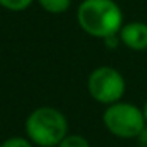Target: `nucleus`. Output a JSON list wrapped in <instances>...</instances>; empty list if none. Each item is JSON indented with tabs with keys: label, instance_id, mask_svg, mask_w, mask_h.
I'll use <instances>...</instances> for the list:
<instances>
[{
	"label": "nucleus",
	"instance_id": "f257e3e1",
	"mask_svg": "<svg viewBox=\"0 0 147 147\" xmlns=\"http://www.w3.org/2000/svg\"><path fill=\"white\" fill-rule=\"evenodd\" d=\"M76 18L84 32L101 40L117 35L123 26V14L114 0H82Z\"/></svg>",
	"mask_w": 147,
	"mask_h": 147
},
{
	"label": "nucleus",
	"instance_id": "f03ea898",
	"mask_svg": "<svg viewBox=\"0 0 147 147\" xmlns=\"http://www.w3.org/2000/svg\"><path fill=\"white\" fill-rule=\"evenodd\" d=\"M27 138L38 147H57L68 134L65 114L52 106L33 109L26 120Z\"/></svg>",
	"mask_w": 147,
	"mask_h": 147
},
{
	"label": "nucleus",
	"instance_id": "7ed1b4c3",
	"mask_svg": "<svg viewBox=\"0 0 147 147\" xmlns=\"http://www.w3.org/2000/svg\"><path fill=\"white\" fill-rule=\"evenodd\" d=\"M103 123L112 136L120 139H136L138 134L147 127L142 109L122 100L106 106L103 112Z\"/></svg>",
	"mask_w": 147,
	"mask_h": 147
},
{
	"label": "nucleus",
	"instance_id": "20e7f679",
	"mask_svg": "<svg viewBox=\"0 0 147 147\" xmlns=\"http://www.w3.org/2000/svg\"><path fill=\"white\" fill-rule=\"evenodd\" d=\"M89 95L100 105L109 106L122 100L127 90L125 78L119 70L112 67H98L87 78Z\"/></svg>",
	"mask_w": 147,
	"mask_h": 147
},
{
	"label": "nucleus",
	"instance_id": "39448f33",
	"mask_svg": "<svg viewBox=\"0 0 147 147\" xmlns=\"http://www.w3.org/2000/svg\"><path fill=\"white\" fill-rule=\"evenodd\" d=\"M119 40L131 51H146L147 49V24L146 22H128L123 24L119 32Z\"/></svg>",
	"mask_w": 147,
	"mask_h": 147
},
{
	"label": "nucleus",
	"instance_id": "423d86ee",
	"mask_svg": "<svg viewBox=\"0 0 147 147\" xmlns=\"http://www.w3.org/2000/svg\"><path fill=\"white\" fill-rule=\"evenodd\" d=\"M36 2L43 10L51 14L65 13L71 5V0H36Z\"/></svg>",
	"mask_w": 147,
	"mask_h": 147
},
{
	"label": "nucleus",
	"instance_id": "0eeeda50",
	"mask_svg": "<svg viewBox=\"0 0 147 147\" xmlns=\"http://www.w3.org/2000/svg\"><path fill=\"white\" fill-rule=\"evenodd\" d=\"M57 147H92L89 139L81 134H67Z\"/></svg>",
	"mask_w": 147,
	"mask_h": 147
},
{
	"label": "nucleus",
	"instance_id": "6e6552de",
	"mask_svg": "<svg viewBox=\"0 0 147 147\" xmlns=\"http://www.w3.org/2000/svg\"><path fill=\"white\" fill-rule=\"evenodd\" d=\"M33 3V0H0V7L10 11H24Z\"/></svg>",
	"mask_w": 147,
	"mask_h": 147
},
{
	"label": "nucleus",
	"instance_id": "1a4fd4ad",
	"mask_svg": "<svg viewBox=\"0 0 147 147\" xmlns=\"http://www.w3.org/2000/svg\"><path fill=\"white\" fill-rule=\"evenodd\" d=\"M35 144L29 138H21V136H13L8 138L7 141L0 144V147H33Z\"/></svg>",
	"mask_w": 147,
	"mask_h": 147
},
{
	"label": "nucleus",
	"instance_id": "9d476101",
	"mask_svg": "<svg viewBox=\"0 0 147 147\" xmlns=\"http://www.w3.org/2000/svg\"><path fill=\"white\" fill-rule=\"evenodd\" d=\"M134 141H136V147H147V127L138 134V138Z\"/></svg>",
	"mask_w": 147,
	"mask_h": 147
},
{
	"label": "nucleus",
	"instance_id": "9b49d317",
	"mask_svg": "<svg viewBox=\"0 0 147 147\" xmlns=\"http://www.w3.org/2000/svg\"><path fill=\"white\" fill-rule=\"evenodd\" d=\"M142 111H144V117H146V122H147V100H146V103H144Z\"/></svg>",
	"mask_w": 147,
	"mask_h": 147
}]
</instances>
